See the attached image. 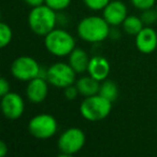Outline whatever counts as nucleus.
I'll return each instance as SVG.
<instances>
[{
	"mask_svg": "<svg viewBox=\"0 0 157 157\" xmlns=\"http://www.w3.org/2000/svg\"><path fill=\"white\" fill-rule=\"evenodd\" d=\"M111 71V66L105 57L100 55H95L90 57V63H88L87 73L92 78L99 82H102L107 80Z\"/></svg>",
	"mask_w": 157,
	"mask_h": 157,
	"instance_id": "nucleus-13",
	"label": "nucleus"
},
{
	"mask_svg": "<svg viewBox=\"0 0 157 157\" xmlns=\"http://www.w3.org/2000/svg\"><path fill=\"white\" fill-rule=\"evenodd\" d=\"M71 1L72 0H45V5L52 8L54 11L61 12L71 5Z\"/></svg>",
	"mask_w": 157,
	"mask_h": 157,
	"instance_id": "nucleus-21",
	"label": "nucleus"
},
{
	"mask_svg": "<svg viewBox=\"0 0 157 157\" xmlns=\"http://www.w3.org/2000/svg\"><path fill=\"white\" fill-rule=\"evenodd\" d=\"M44 46L55 57H66L75 48L74 37L63 28H55L44 36Z\"/></svg>",
	"mask_w": 157,
	"mask_h": 157,
	"instance_id": "nucleus-3",
	"label": "nucleus"
},
{
	"mask_svg": "<svg viewBox=\"0 0 157 157\" xmlns=\"http://www.w3.org/2000/svg\"><path fill=\"white\" fill-rule=\"evenodd\" d=\"M9 92H11L10 90V83L7 78L2 76V78H0V96H5Z\"/></svg>",
	"mask_w": 157,
	"mask_h": 157,
	"instance_id": "nucleus-24",
	"label": "nucleus"
},
{
	"mask_svg": "<svg viewBox=\"0 0 157 157\" xmlns=\"http://www.w3.org/2000/svg\"><path fill=\"white\" fill-rule=\"evenodd\" d=\"M130 2L136 9L140 10V11L152 9L157 3L156 0H130Z\"/></svg>",
	"mask_w": 157,
	"mask_h": 157,
	"instance_id": "nucleus-22",
	"label": "nucleus"
},
{
	"mask_svg": "<svg viewBox=\"0 0 157 157\" xmlns=\"http://www.w3.org/2000/svg\"><path fill=\"white\" fill-rule=\"evenodd\" d=\"M102 16L111 27L120 26L128 16L127 6L121 0H111L102 10Z\"/></svg>",
	"mask_w": 157,
	"mask_h": 157,
	"instance_id": "nucleus-10",
	"label": "nucleus"
},
{
	"mask_svg": "<svg viewBox=\"0 0 157 157\" xmlns=\"http://www.w3.org/2000/svg\"><path fill=\"white\" fill-rule=\"evenodd\" d=\"M1 110L8 120H18L25 112V101L20 94L9 92L1 97Z\"/></svg>",
	"mask_w": 157,
	"mask_h": 157,
	"instance_id": "nucleus-9",
	"label": "nucleus"
},
{
	"mask_svg": "<svg viewBox=\"0 0 157 157\" xmlns=\"http://www.w3.org/2000/svg\"><path fill=\"white\" fill-rule=\"evenodd\" d=\"M41 66L30 56H18L11 63V74L14 78L21 82H29L33 78L39 76Z\"/></svg>",
	"mask_w": 157,
	"mask_h": 157,
	"instance_id": "nucleus-8",
	"label": "nucleus"
},
{
	"mask_svg": "<svg viewBox=\"0 0 157 157\" xmlns=\"http://www.w3.org/2000/svg\"><path fill=\"white\" fill-rule=\"evenodd\" d=\"M80 95L78 90V87L75 86V83L72 84V85H69L68 87L63 88V96L67 100L72 101V100H75L76 97Z\"/></svg>",
	"mask_w": 157,
	"mask_h": 157,
	"instance_id": "nucleus-23",
	"label": "nucleus"
},
{
	"mask_svg": "<svg viewBox=\"0 0 157 157\" xmlns=\"http://www.w3.org/2000/svg\"><path fill=\"white\" fill-rule=\"evenodd\" d=\"M111 26L103 16L90 15L82 18L76 27L78 37L87 43H100L110 36Z\"/></svg>",
	"mask_w": 157,
	"mask_h": 157,
	"instance_id": "nucleus-1",
	"label": "nucleus"
},
{
	"mask_svg": "<svg viewBox=\"0 0 157 157\" xmlns=\"http://www.w3.org/2000/svg\"><path fill=\"white\" fill-rule=\"evenodd\" d=\"M76 72L72 69L69 63L57 61L48 68L46 80L56 88H66L75 83Z\"/></svg>",
	"mask_w": 157,
	"mask_h": 157,
	"instance_id": "nucleus-7",
	"label": "nucleus"
},
{
	"mask_svg": "<svg viewBox=\"0 0 157 157\" xmlns=\"http://www.w3.org/2000/svg\"><path fill=\"white\" fill-rule=\"evenodd\" d=\"M75 86L78 87V90L81 96L90 97L99 94L100 82L95 80L88 74V75H83L78 78L75 81Z\"/></svg>",
	"mask_w": 157,
	"mask_h": 157,
	"instance_id": "nucleus-15",
	"label": "nucleus"
},
{
	"mask_svg": "<svg viewBox=\"0 0 157 157\" xmlns=\"http://www.w3.org/2000/svg\"><path fill=\"white\" fill-rule=\"evenodd\" d=\"M140 17L145 26H152L153 24L157 22V10L153 9V8L144 10V11H142Z\"/></svg>",
	"mask_w": 157,
	"mask_h": 157,
	"instance_id": "nucleus-19",
	"label": "nucleus"
},
{
	"mask_svg": "<svg viewBox=\"0 0 157 157\" xmlns=\"http://www.w3.org/2000/svg\"><path fill=\"white\" fill-rule=\"evenodd\" d=\"M23 1L30 8L39 7V6H42L45 3V0H23Z\"/></svg>",
	"mask_w": 157,
	"mask_h": 157,
	"instance_id": "nucleus-25",
	"label": "nucleus"
},
{
	"mask_svg": "<svg viewBox=\"0 0 157 157\" xmlns=\"http://www.w3.org/2000/svg\"><path fill=\"white\" fill-rule=\"evenodd\" d=\"M8 152H9V146L7 145L5 141L0 142V157L7 156Z\"/></svg>",
	"mask_w": 157,
	"mask_h": 157,
	"instance_id": "nucleus-26",
	"label": "nucleus"
},
{
	"mask_svg": "<svg viewBox=\"0 0 157 157\" xmlns=\"http://www.w3.org/2000/svg\"><path fill=\"white\" fill-rule=\"evenodd\" d=\"M120 37H121V33L118 31V29L115 28V27L111 28L109 38H111V39H113V40H117V39H120Z\"/></svg>",
	"mask_w": 157,
	"mask_h": 157,
	"instance_id": "nucleus-27",
	"label": "nucleus"
},
{
	"mask_svg": "<svg viewBox=\"0 0 157 157\" xmlns=\"http://www.w3.org/2000/svg\"><path fill=\"white\" fill-rule=\"evenodd\" d=\"M48 81L46 78L37 76L27 82L25 94L31 103H41L46 99L48 94Z\"/></svg>",
	"mask_w": 157,
	"mask_h": 157,
	"instance_id": "nucleus-11",
	"label": "nucleus"
},
{
	"mask_svg": "<svg viewBox=\"0 0 157 157\" xmlns=\"http://www.w3.org/2000/svg\"><path fill=\"white\" fill-rule=\"evenodd\" d=\"M86 143V135L83 129L70 127L61 132L57 140V147L61 156H72L78 153Z\"/></svg>",
	"mask_w": 157,
	"mask_h": 157,
	"instance_id": "nucleus-5",
	"label": "nucleus"
},
{
	"mask_svg": "<svg viewBox=\"0 0 157 157\" xmlns=\"http://www.w3.org/2000/svg\"><path fill=\"white\" fill-rule=\"evenodd\" d=\"M58 129L56 118L48 113H39L28 122V131L33 138L48 140L54 137Z\"/></svg>",
	"mask_w": 157,
	"mask_h": 157,
	"instance_id": "nucleus-6",
	"label": "nucleus"
},
{
	"mask_svg": "<svg viewBox=\"0 0 157 157\" xmlns=\"http://www.w3.org/2000/svg\"><path fill=\"white\" fill-rule=\"evenodd\" d=\"M86 8L92 11H102L111 0H82Z\"/></svg>",
	"mask_w": 157,
	"mask_h": 157,
	"instance_id": "nucleus-20",
	"label": "nucleus"
},
{
	"mask_svg": "<svg viewBox=\"0 0 157 157\" xmlns=\"http://www.w3.org/2000/svg\"><path fill=\"white\" fill-rule=\"evenodd\" d=\"M13 39V31L9 24L0 23V48H7Z\"/></svg>",
	"mask_w": 157,
	"mask_h": 157,
	"instance_id": "nucleus-18",
	"label": "nucleus"
},
{
	"mask_svg": "<svg viewBox=\"0 0 157 157\" xmlns=\"http://www.w3.org/2000/svg\"><path fill=\"white\" fill-rule=\"evenodd\" d=\"M112 101L108 100L100 94L84 97L80 105V113L88 122H98L107 118L112 111Z\"/></svg>",
	"mask_w": 157,
	"mask_h": 157,
	"instance_id": "nucleus-4",
	"label": "nucleus"
},
{
	"mask_svg": "<svg viewBox=\"0 0 157 157\" xmlns=\"http://www.w3.org/2000/svg\"><path fill=\"white\" fill-rule=\"evenodd\" d=\"M144 26H145V25L143 24L141 17L137 15H128L126 17V20H125L122 24L123 30H124L127 35L133 36V37H136V36L143 29Z\"/></svg>",
	"mask_w": 157,
	"mask_h": 157,
	"instance_id": "nucleus-16",
	"label": "nucleus"
},
{
	"mask_svg": "<svg viewBox=\"0 0 157 157\" xmlns=\"http://www.w3.org/2000/svg\"><path fill=\"white\" fill-rule=\"evenodd\" d=\"M99 94L102 97H105V98H107L108 100L114 102L118 97V87L112 80H108L107 78L105 81L100 82Z\"/></svg>",
	"mask_w": 157,
	"mask_h": 157,
	"instance_id": "nucleus-17",
	"label": "nucleus"
},
{
	"mask_svg": "<svg viewBox=\"0 0 157 157\" xmlns=\"http://www.w3.org/2000/svg\"><path fill=\"white\" fill-rule=\"evenodd\" d=\"M90 60V58L88 57L86 51L81 48H75L68 56V63L78 74H82L87 71Z\"/></svg>",
	"mask_w": 157,
	"mask_h": 157,
	"instance_id": "nucleus-14",
	"label": "nucleus"
},
{
	"mask_svg": "<svg viewBox=\"0 0 157 157\" xmlns=\"http://www.w3.org/2000/svg\"><path fill=\"white\" fill-rule=\"evenodd\" d=\"M57 13L45 3L39 7L31 8L28 14V26L35 35L44 37L56 28Z\"/></svg>",
	"mask_w": 157,
	"mask_h": 157,
	"instance_id": "nucleus-2",
	"label": "nucleus"
},
{
	"mask_svg": "<svg viewBox=\"0 0 157 157\" xmlns=\"http://www.w3.org/2000/svg\"><path fill=\"white\" fill-rule=\"evenodd\" d=\"M156 10H157V3H156Z\"/></svg>",
	"mask_w": 157,
	"mask_h": 157,
	"instance_id": "nucleus-28",
	"label": "nucleus"
},
{
	"mask_svg": "<svg viewBox=\"0 0 157 157\" xmlns=\"http://www.w3.org/2000/svg\"><path fill=\"white\" fill-rule=\"evenodd\" d=\"M136 48L142 54H151L157 48V33L151 26H144L135 37Z\"/></svg>",
	"mask_w": 157,
	"mask_h": 157,
	"instance_id": "nucleus-12",
	"label": "nucleus"
}]
</instances>
